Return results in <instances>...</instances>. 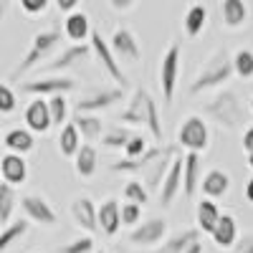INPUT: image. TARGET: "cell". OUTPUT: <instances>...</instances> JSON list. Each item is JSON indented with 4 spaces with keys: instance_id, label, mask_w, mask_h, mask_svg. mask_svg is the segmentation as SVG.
I'll list each match as a JSON object with an SVG mask.
<instances>
[{
    "instance_id": "obj_1",
    "label": "cell",
    "mask_w": 253,
    "mask_h": 253,
    "mask_svg": "<svg viewBox=\"0 0 253 253\" xmlns=\"http://www.w3.org/2000/svg\"><path fill=\"white\" fill-rule=\"evenodd\" d=\"M122 124H137V126H147L155 142H162V119H160V107L152 99V94L147 89H134L126 109L119 114Z\"/></svg>"
},
{
    "instance_id": "obj_2",
    "label": "cell",
    "mask_w": 253,
    "mask_h": 253,
    "mask_svg": "<svg viewBox=\"0 0 253 253\" xmlns=\"http://www.w3.org/2000/svg\"><path fill=\"white\" fill-rule=\"evenodd\" d=\"M205 117H210L218 126L228 132H236L241 126H246V109L243 101L238 99V94L233 89H220L213 99L205 104Z\"/></svg>"
},
{
    "instance_id": "obj_3",
    "label": "cell",
    "mask_w": 253,
    "mask_h": 253,
    "mask_svg": "<svg viewBox=\"0 0 253 253\" xmlns=\"http://www.w3.org/2000/svg\"><path fill=\"white\" fill-rule=\"evenodd\" d=\"M230 76H233V63H230V56L225 48H218L213 56H210L203 69L198 71V76L193 79V84H190V96H198L208 89H215V86H223L225 81H230Z\"/></svg>"
},
{
    "instance_id": "obj_4",
    "label": "cell",
    "mask_w": 253,
    "mask_h": 253,
    "mask_svg": "<svg viewBox=\"0 0 253 253\" xmlns=\"http://www.w3.org/2000/svg\"><path fill=\"white\" fill-rule=\"evenodd\" d=\"M58 46H61V31L51 28V31H41V33H36V36H33V41H31L28 53H26V56H23V61H20L18 66L13 69L10 79H13V81H18L20 76H26L28 71H33L36 66H41L43 61H48V58H51V53H53Z\"/></svg>"
},
{
    "instance_id": "obj_5",
    "label": "cell",
    "mask_w": 253,
    "mask_h": 253,
    "mask_svg": "<svg viewBox=\"0 0 253 253\" xmlns=\"http://www.w3.org/2000/svg\"><path fill=\"white\" fill-rule=\"evenodd\" d=\"M177 144L185 147L187 152H205L208 144H210V129L203 117L198 114H190L180 122L177 126Z\"/></svg>"
},
{
    "instance_id": "obj_6",
    "label": "cell",
    "mask_w": 253,
    "mask_h": 253,
    "mask_svg": "<svg viewBox=\"0 0 253 253\" xmlns=\"http://www.w3.org/2000/svg\"><path fill=\"white\" fill-rule=\"evenodd\" d=\"M180 63H182V51L177 43H170V48L162 53V61H160V89H162L165 104H172V99H175Z\"/></svg>"
},
{
    "instance_id": "obj_7",
    "label": "cell",
    "mask_w": 253,
    "mask_h": 253,
    "mask_svg": "<svg viewBox=\"0 0 253 253\" xmlns=\"http://www.w3.org/2000/svg\"><path fill=\"white\" fill-rule=\"evenodd\" d=\"M89 48H91V53L96 56V61H99V66L107 71L109 76H112V81H117L119 86L124 89L126 84H129V79H126V74L122 71V66L117 63V58H114V53H112V48H109V43L104 41V36H101V31H91L89 33Z\"/></svg>"
},
{
    "instance_id": "obj_8",
    "label": "cell",
    "mask_w": 253,
    "mask_h": 253,
    "mask_svg": "<svg viewBox=\"0 0 253 253\" xmlns=\"http://www.w3.org/2000/svg\"><path fill=\"white\" fill-rule=\"evenodd\" d=\"M124 99V89L122 86H101V89H94L89 91L86 96H81L76 101V114H96V112H104L109 107H117V104Z\"/></svg>"
},
{
    "instance_id": "obj_9",
    "label": "cell",
    "mask_w": 253,
    "mask_h": 253,
    "mask_svg": "<svg viewBox=\"0 0 253 253\" xmlns=\"http://www.w3.org/2000/svg\"><path fill=\"white\" fill-rule=\"evenodd\" d=\"M76 89V79L71 76H41L36 81H23L20 91L23 94H33V96H53V94H66Z\"/></svg>"
},
{
    "instance_id": "obj_10",
    "label": "cell",
    "mask_w": 253,
    "mask_h": 253,
    "mask_svg": "<svg viewBox=\"0 0 253 253\" xmlns=\"http://www.w3.org/2000/svg\"><path fill=\"white\" fill-rule=\"evenodd\" d=\"M89 56H91V48L86 43H74V46H66L56 58H48L43 66H41V71L48 74V76H61L66 69L76 66V63H81V61H86Z\"/></svg>"
},
{
    "instance_id": "obj_11",
    "label": "cell",
    "mask_w": 253,
    "mask_h": 253,
    "mask_svg": "<svg viewBox=\"0 0 253 253\" xmlns=\"http://www.w3.org/2000/svg\"><path fill=\"white\" fill-rule=\"evenodd\" d=\"M167 220L165 218H150L144 223H137L129 233V243L139 246V248H152L157 243H162V238L167 236Z\"/></svg>"
},
{
    "instance_id": "obj_12",
    "label": "cell",
    "mask_w": 253,
    "mask_h": 253,
    "mask_svg": "<svg viewBox=\"0 0 253 253\" xmlns=\"http://www.w3.org/2000/svg\"><path fill=\"white\" fill-rule=\"evenodd\" d=\"M109 48H112L117 63H119V61H124V63H137V61L142 58L139 41H137V36H134L129 28H117V31L112 33Z\"/></svg>"
},
{
    "instance_id": "obj_13",
    "label": "cell",
    "mask_w": 253,
    "mask_h": 253,
    "mask_svg": "<svg viewBox=\"0 0 253 253\" xmlns=\"http://www.w3.org/2000/svg\"><path fill=\"white\" fill-rule=\"evenodd\" d=\"M20 208H23L26 218L38 223L41 228H53L58 223L56 210L51 208V203L46 198H41V195H23L20 198Z\"/></svg>"
},
{
    "instance_id": "obj_14",
    "label": "cell",
    "mask_w": 253,
    "mask_h": 253,
    "mask_svg": "<svg viewBox=\"0 0 253 253\" xmlns=\"http://www.w3.org/2000/svg\"><path fill=\"white\" fill-rule=\"evenodd\" d=\"M180 190H182V155L177 152L170 170H167V175L160 182V205L170 208L175 203V198L180 195Z\"/></svg>"
},
{
    "instance_id": "obj_15",
    "label": "cell",
    "mask_w": 253,
    "mask_h": 253,
    "mask_svg": "<svg viewBox=\"0 0 253 253\" xmlns=\"http://www.w3.org/2000/svg\"><path fill=\"white\" fill-rule=\"evenodd\" d=\"M175 155H177V147H162V152H160V155L150 162V167H147V170L142 172V175H144V187H147V193L160 187V182H162V177L167 175V170H170V165H172Z\"/></svg>"
},
{
    "instance_id": "obj_16",
    "label": "cell",
    "mask_w": 253,
    "mask_h": 253,
    "mask_svg": "<svg viewBox=\"0 0 253 253\" xmlns=\"http://www.w3.org/2000/svg\"><path fill=\"white\" fill-rule=\"evenodd\" d=\"M26 129L33 134H46L51 129V114H48V104L43 96H36L28 107H26Z\"/></svg>"
},
{
    "instance_id": "obj_17",
    "label": "cell",
    "mask_w": 253,
    "mask_h": 253,
    "mask_svg": "<svg viewBox=\"0 0 253 253\" xmlns=\"http://www.w3.org/2000/svg\"><path fill=\"white\" fill-rule=\"evenodd\" d=\"M0 177H3V182L10 185V187L23 185L28 180V165H26V160L20 155H13V152L3 155V157H0Z\"/></svg>"
},
{
    "instance_id": "obj_18",
    "label": "cell",
    "mask_w": 253,
    "mask_h": 253,
    "mask_svg": "<svg viewBox=\"0 0 253 253\" xmlns=\"http://www.w3.org/2000/svg\"><path fill=\"white\" fill-rule=\"evenodd\" d=\"M71 218L79 228H84L86 233H96L99 230V223H96V205L91 198L81 195V198H74L71 203Z\"/></svg>"
},
{
    "instance_id": "obj_19",
    "label": "cell",
    "mask_w": 253,
    "mask_h": 253,
    "mask_svg": "<svg viewBox=\"0 0 253 253\" xmlns=\"http://www.w3.org/2000/svg\"><path fill=\"white\" fill-rule=\"evenodd\" d=\"M200 177H203V160L198 152H187L182 157V193L185 198H193L195 190L200 185Z\"/></svg>"
},
{
    "instance_id": "obj_20",
    "label": "cell",
    "mask_w": 253,
    "mask_h": 253,
    "mask_svg": "<svg viewBox=\"0 0 253 253\" xmlns=\"http://www.w3.org/2000/svg\"><path fill=\"white\" fill-rule=\"evenodd\" d=\"M203 195L208 200H218V198H225L228 190H230V177L225 170H208L203 177H200V185Z\"/></svg>"
},
{
    "instance_id": "obj_21",
    "label": "cell",
    "mask_w": 253,
    "mask_h": 253,
    "mask_svg": "<svg viewBox=\"0 0 253 253\" xmlns=\"http://www.w3.org/2000/svg\"><path fill=\"white\" fill-rule=\"evenodd\" d=\"M96 223H99V230H104V236H117L119 233L122 220H119V203L114 198L104 200L96 208Z\"/></svg>"
},
{
    "instance_id": "obj_22",
    "label": "cell",
    "mask_w": 253,
    "mask_h": 253,
    "mask_svg": "<svg viewBox=\"0 0 253 253\" xmlns=\"http://www.w3.org/2000/svg\"><path fill=\"white\" fill-rule=\"evenodd\" d=\"M96 167H99V152H96V147H91L89 142L86 144H81L76 155H74V172L84 180H89L94 177L96 172Z\"/></svg>"
},
{
    "instance_id": "obj_23",
    "label": "cell",
    "mask_w": 253,
    "mask_h": 253,
    "mask_svg": "<svg viewBox=\"0 0 253 253\" xmlns=\"http://www.w3.org/2000/svg\"><path fill=\"white\" fill-rule=\"evenodd\" d=\"M210 238H213V243L218 248L230 251V246H233L236 238H238V223H236V218L220 213V218H218V223L213 228V233H210Z\"/></svg>"
},
{
    "instance_id": "obj_24",
    "label": "cell",
    "mask_w": 253,
    "mask_h": 253,
    "mask_svg": "<svg viewBox=\"0 0 253 253\" xmlns=\"http://www.w3.org/2000/svg\"><path fill=\"white\" fill-rule=\"evenodd\" d=\"M220 18H223L225 28H230V31L246 26V20H248L246 0H220Z\"/></svg>"
},
{
    "instance_id": "obj_25",
    "label": "cell",
    "mask_w": 253,
    "mask_h": 253,
    "mask_svg": "<svg viewBox=\"0 0 253 253\" xmlns=\"http://www.w3.org/2000/svg\"><path fill=\"white\" fill-rule=\"evenodd\" d=\"M63 33H66V38H71L74 43H84V41L89 38L91 33V23H89V15L86 13H69L66 20H63Z\"/></svg>"
},
{
    "instance_id": "obj_26",
    "label": "cell",
    "mask_w": 253,
    "mask_h": 253,
    "mask_svg": "<svg viewBox=\"0 0 253 253\" xmlns=\"http://www.w3.org/2000/svg\"><path fill=\"white\" fill-rule=\"evenodd\" d=\"M3 144L8 147V152L23 157V155H28L36 147V139H33V132H28L26 126H15V129H10L3 137Z\"/></svg>"
},
{
    "instance_id": "obj_27",
    "label": "cell",
    "mask_w": 253,
    "mask_h": 253,
    "mask_svg": "<svg viewBox=\"0 0 253 253\" xmlns=\"http://www.w3.org/2000/svg\"><path fill=\"white\" fill-rule=\"evenodd\" d=\"M162 152V147H147V152L134 157V160H117L112 162V172H144L147 167H150V162Z\"/></svg>"
},
{
    "instance_id": "obj_28",
    "label": "cell",
    "mask_w": 253,
    "mask_h": 253,
    "mask_svg": "<svg viewBox=\"0 0 253 253\" xmlns=\"http://www.w3.org/2000/svg\"><path fill=\"white\" fill-rule=\"evenodd\" d=\"M71 124L76 126L79 137H84L86 142L101 139V134H104V122H101L96 114H76V117L71 119Z\"/></svg>"
},
{
    "instance_id": "obj_29",
    "label": "cell",
    "mask_w": 253,
    "mask_h": 253,
    "mask_svg": "<svg viewBox=\"0 0 253 253\" xmlns=\"http://www.w3.org/2000/svg\"><path fill=\"white\" fill-rule=\"evenodd\" d=\"M195 218H198V230L200 233H213V228L220 218V208L215 200H200L198 203V210H195Z\"/></svg>"
},
{
    "instance_id": "obj_30",
    "label": "cell",
    "mask_w": 253,
    "mask_h": 253,
    "mask_svg": "<svg viewBox=\"0 0 253 253\" xmlns=\"http://www.w3.org/2000/svg\"><path fill=\"white\" fill-rule=\"evenodd\" d=\"M205 23H208V8L203 3H195L190 5L185 18H182V28L190 38H198L203 31H205Z\"/></svg>"
},
{
    "instance_id": "obj_31",
    "label": "cell",
    "mask_w": 253,
    "mask_h": 253,
    "mask_svg": "<svg viewBox=\"0 0 253 253\" xmlns=\"http://www.w3.org/2000/svg\"><path fill=\"white\" fill-rule=\"evenodd\" d=\"M31 223L28 220H10L8 225L0 228V253H5L8 248H13L20 238L28 233Z\"/></svg>"
},
{
    "instance_id": "obj_32",
    "label": "cell",
    "mask_w": 253,
    "mask_h": 253,
    "mask_svg": "<svg viewBox=\"0 0 253 253\" xmlns=\"http://www.w3.org/2000/svg\"><path fill=\"white\" fill-rule=\"evenodd\" d=\"M195 241H200V230L198 228H185V230H180V233H175L172 238H167L157 253H182L190 243H195Z\"/></svg>"
},
{
    "instance_id": "obj_33",
    "label": "cell",
    "mask_w": 253,
    "mask_h": 253,
    "mask_svg": "<svg viewBox=\"0 0 253 253\" xmlns=\"http://www.w3.org/2000/svg\"><path fill=\"white\" fill-rule=\"evenodd\" d=\"M79 147H81V137H79V132H76V126H74L71 122L63 124V129H61V134H58V150H61V155H63V157H74Z\"/></svg>"
},
{
    "instance_id": "obj_34",
    "label": "cell",
    "mask_w": 253,
    "mask_h": 253,
    "mask_svg": "<svg viewBox=\"0 0 253 253\" xmlns=\"http://www.w3.org/2000/svg\"><path fill=\"white\" fill-rule=\"evenodd\" d=\"M18 195H15V187L0 182V225H8L13 220V210H15Z\"/></svg>"
},
{
    "instance_id": "obj_35",
    "label": "cell",
    "mask_w": 253,
    "mask_h": 253,
    "mask_svg": "<svg viewBox=\"0 0 253 253\" xmlns=\"http://www.w3.org/2000/svg\"><path fill=\"white\" fill-rule=\"evenodd\" d=\"M132 129L129 126H112L109 132L101 134V147H107V150H124V144L132 139Z\"/></svg>"
},
{
    "instance_id": "obj_36",
    "label": "cell",
    "mask_w": 253,
    "mask_h": 253,
    "mask_svg": "<svg viewBox=\"0 0 253 253\" xmlns=\"http://www.w3.org/2000/svg\"><path fill=\"white\" fill-rule=\"evenodd\" d=\"M48 104V114H51V126H63L66 124V117H69V101L63 94H53L46 99Z\"/></svg>"
},
{
    "instance_id": "obj_37",
    "label": "cell",
    "mask_w": 253,
    "mask_h": 253,
    "mask_svg": "<svg viewBox=\"0 0 253 253\" xmlns=\"http://www.w3.org/2000/svg\"><path fill=\"white\" fill-rule=\"evenodd\" d=\"M230 63H233V74H238L241 79L253 76V51H248V48L236 51V56L230 58Z\"/></svg>"
},
{
    "instance_id": "obj_38",
    "label": "cell",
    "mask_w": 253,
    "mask_h": 253,
    "mask_svg": "<svg viewBox=\"0 0 253 253\" xmlns=\"http://www.w3.org/2000/svg\"><path fill=\"white\" fill-rule=\"evenodd\" d=\"M124 198L126 203H137V205H147V200H150V193H147V187L142 185V180H129L124 185Z\"/></svg>"
},
{
    "instance_id": "obj_39",
    "label": "cell",
    "mask_w": 253,
    "mask_h": 253,
    "mask_svg": "<svg viewBox=\"0 0 253 253\" xmlns=\"http://www.w3.org/2000/svg\"><path fill=\"white\" fill-rule=\"evenodd\" d=\"M119 220H122V225H126V228H134V225L142 220V205H137V203H124V205L119 208Z\"/></svg>"
},
{
    "instance_id": "obj_40",
    "label": "cell",
    "mask_w": 253,
    "mask_h": 253,
    "mask_svg": "<svg viewBox=\"0 0 253 253\" xmlns=\"http://www.w3.org/2000/svg\"><path fill=\"white\" fill-rule=\"evenodd\" d=\"M147 147H150V142H147V137H142V134H132V139L124 144V152H126V160H134V157H139V155H144L147 152Z\"/></svg>"
},
{
    "instance_id": "obj_41",
    "label": "cell",
    "mask_w": 253,
    "mask_h": 253,
    "mask_svg": "<svg viewBox=\"0 0 253 253\" xmlns=\"http://www.w3.org/2000/svg\"><path fill=\"white\" fill-rule=\"evenodd\" d=\"M18 107V96L8 84H0V114H13Z\"/></svg>"
},
{
    "instance_id": "obj_42",
    "label": "cell",
    "mask_w": 253,
    "mask_h": 253,
    "mask_svg": "<svg viewBox=\"0 0 253 253\" xmlns=\"http://www.w3.org/2000/svg\"><path fill=\"white\" fill-rule=\"evenodd\" d=\"M94 251V238L91 236H81L76 241H71L69 246H61L56 253H91Z\"/></svg>"
},
{
    "instance_id": "obj_43",
    "label": "cell",
    "mask_w": 253,
    "mask_h": 253,
    "mask_svg": "<svg viewBox=\"0 0 253 253\" xmlns=\"http://www.w3.org/2000/svg\"><path fill=\"white\" fill-rule=\"evenodd\" d=\"M18 3H20V8H23L26 15H41V13L48 10L51 0H18Z\"/></svg>"
},
{
    "instance_id": "obj_44",
    "label": "cell",
    "mask_w": 253,
    "mask_h": 253,
    "mask_svg": "<svg viewBox=\"0 0 253 253\" xmlns=\"http://www.w3.org/2000/svg\"><path fill=\"white\" fill-rule=\"evenodd\" d=\"M230 251H233V253H253V230H248V233L238 236L236 243L230 246Z\"/></svg>"
},
{
    "instance_id": "obj_45",
    "label": "cell",
    "mask_w": 253,
    "mask_h": 253,
    "mask_svg": "<svg viewBox=\"0 0 253 253\" xmlns=\"http://www.w3.org/2000/svg\"><path fill=\"white\" fill-rule=\"evenodd\" d=\"M53 3H56V8L61 13H74V8L79 5V0H53Z\"/></svg>"
},
{
    "instance_id": "obj_46",
    "label": "cell",
    "mask_w": 253,
    "mask_h": 253,
    "mask_svg": "<svg viewBox=\"0 0 253 253\" xmlns=\"http://www.w3.org/2000/svg\"><path fill=\"white\" fill-rule=\"evenodd\" d=\"M134 3H137V0H109V5L114 8V10H129V8H134Z\"/></svg>"
},
{
    "instance_id": "obj_47",
    "label": "cell",
    "mask_w": 253,
    "mask_h": 253,
    "mask_svg": "<svg viewBox=\"0 0 253 253\" xmlns=\"http://www.w3.org/2000/svg\"><path fill=\"white\" fill-rule=\"evenodd\" d=\"M243 150L248 155H253V126H248V129L243 132Z\"/></svg>"
},
{
    "instance_id": "obj_48",
    "label": "cell",
    "mask_w": 253,
    "mask_h": 253,
    "mask_svg": "<svg viewBox=\"0 0 253 253\" xmlns=\"http://www.w3.org/2000/svg\"><path fill=\"white\" fill-rule=\"evenodd\" d=\"M182 253H203V243H200V241H195V243H190V246H187V248H185Z\"/></svg>"
},
{
    "instance_id": "obj_49",
    "label": "cell",
    "mask_w": 253,
    "mask_h": 253,
    "mask_svg": "<svg viewBox=\"0 0 253 253\" xmlns=\"http://www.w3.org/2000/svg\"><path fill=\"white\" fill-rule=\"evenodd\" d=\"M10 3H13V0H0V20H3V18L8 15V10H10Z\"/></svg>"
},
{
    "instance_id": "obj_50",
    "label": "cell",
    "mask_w": 253,
    "mask_h": 253,
    "mask_svg": "<svg viewBox=\"0 0 253 253\" xmlns=\"http://www.w3.org/2000/svg\"><path fill=\"white\" fill-rule=\"evenodd\" d=\"M246 200L248 203H253V177L248 180V185H246Z\"/></svg>"
},
{
    "instance_id": "obj_51",
    "label": "cell",
    "mask_w": 253,
    "mask_h": 253,
    "mask_svg": "<svg viewBox=\"0 0 253 253\" xmlns=\"http://www.w3.org/2000/svg\"><path fill=\"white\" fill-rule=\"evenodd\" d=\"M248 167H251V170H253V155H248Z\"/></svg>"
},
{
    "instance_id": "obj_52",
    "label": "cell",
    "mask_w": 253,
    "mask_h": 253,
    "mask_svg": "<svg viewBox=\"0 0 253 253\" xmlns=\"http://www.w3.org/2000/svg\"><path fill=\"white\" fill-rule=\"evenodd\" d=\"M251 114H253V99H251Z\"/></svg>"
},
{
    "instance_id": "obj_53",
    "label": "cell",
    "mask_w": 253,
    "mask_h": 253,
    "mask_svg": "<svg viewBox=\"0 0 253 253\" xmlns=\"http://www.w3.org/2000/svg\"><path fill=\"white\" fill-rule=\"evenodd\" d=\"M96 253H107V251H96Z\"/></svg>"
}]
</instances>
